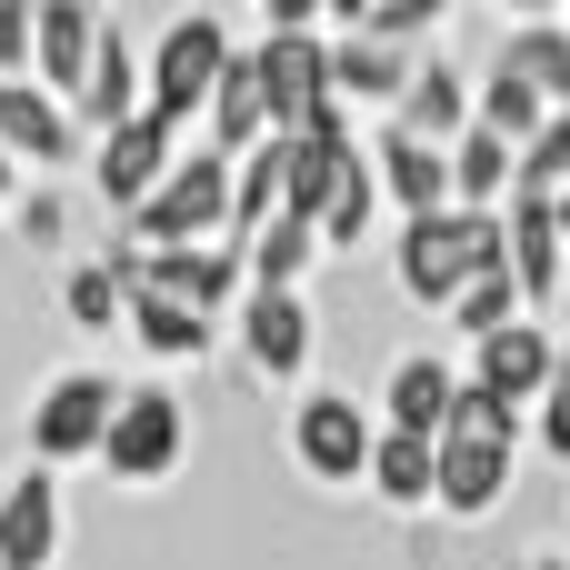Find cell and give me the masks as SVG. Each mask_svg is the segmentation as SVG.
<instances>
[{
    "instance_id": "1",
    "label": "cell",
    "mask_w": 570,
    "mask_h": 570,
    "mask_svg": "<svg viewBox=\"0 0 570 570\" xmlns=\"http://www.w3.org/2000/svg\"><path fill=\"white\" fill-rule=\"evenodd\" d=\"M481 261H511V230H501V210H461V200L451 210H411L401 240H391V271H401V291L421 311H451V291Z\"/></svg>"
},
{
    "instance_id": "2",
    "label": "cell",
    "mask_w": 570,
    "mask_h": 570,
    "mask_svg": "<svg viewBox=\"0 0 570 570\" xmlns=\"http://www.w3.org/2000/svg\"><path fill=\"white\" fill-rule=\"evenodd\" d=\"M230 170H240V160L210 150V140L180 150L170 180L130 210V240H140V250H170V240H230Z\"/></svg>"
},
{
    "instance_id": "3",
    "label": "cell",
    "mask_w": 570,
    "mask_h": 570,
    "mask_svg": "<svg viewBox=\"0 0 570 570\" xmlns=\"http://www.w3.org/2000/svg\"><path fill=\"white\" fill-rule=\"evenodd\" d=\"M120 391L130 381H110V371H50L40 401H30V461H50V471L100 461V441L120 421Z\"/></svg>"
},
{
    "instance_id": "4",
    "label": "cell",
    "mask_w": 570,
    "mask_h": 570,
    "mask_svg": "<svg viewBox=\"0 0 570 570\" xmlns=\"http://www.w3.org/2000/svg\"><path fill=\"white\" fill-rule=\"evenodd\" d=\"M180 461H190V411H180V391L130 381V391H120V421H110V441H100V471H110L120 491H160Z\"/></svg>"
},
{
    "instance_id": "5",
    "label": "cell",
    "mask_w": 570,
    "mask_h": 570,
    "mask_svg": "<svg viewBox=\"0 0 570 570\" xmlns=\"http://www.w3.org/2000/svg\"><path fill=\"white\" fill-rule=\"evenodd\" d=\"M140 291H170V301H190V311H240V291H250V250L240 240H170V250H140V240H120L110 250Z\"/></svg>"
},
{
    "instance_id": "6",
    "label": "cell",
    "mask_w": 570,
    "mask_h": 570,
    "mask_svg": "<svg viewBox=\"0 0 570 570\" xmlns=\"http://www.w3.org/2000/svg\"><path fill=\"white\" fill-rule=\"evenodd\" d=\"M230 50H240V40H230V30H220L210 10H180V20H170V30L150 40V110L190 130V120L210 110L220 70H230Z\"/></svg>"
},
{
    "instance_id": "7",
    "label": "cell",
    "mask_w": 570,
    "mask_h": 570,
    "mask_svg": "<svg viewBox=\"0 0 570 570\" xmlns=\"http://www.w3.org/2000/svg\"><path fill=\"white\" fill-rule=\"evenodd\" d=\"M371 441H381V421L351 391H311L291 411V471L321 481V491H361L371 481Z\"/></svg>"
},
{
    "instance_id": "8",
    "label": "cell",
    "mask_w": 570,
    "mask_h": 570,
    "mask_svg": "<svg viewBox=\"0 0 570 570\" xmlns=\"http://www.w3.org/2000/svg\"><path fill=\"white\" fill-rule=\"evenodd\" d=\"M170 160H180V120H160V110L140 100L130 120H110V130L90 140V190H100V200L130 220V210H140L160 180H170Z\"/></svg>"
},
{
    "instance_id": "9",
    "label": "cell",
    "mask_w": 570,
    "mask_h": 570,
    "mask_svg": "<svg viewBox=\"0 0 570 570\" xmlns=\"http://www.w3.org/2000/svg\"><path fill=\"white\" fill-rule=\"evenodd\" d=\"M250 60H261V90H271V130H311L321 110H341V90H331V30H261Z\"/></svg>"
},
{
    "instance_id": "10",
    "label": "cell",
    "mask_w": 570,
    "mask_h": 570,
    "mask_svg": "<svg viewBox=\"0 0 570 570\" xmlns=\"http://www.w3.org/2000/svg\"><path fill=\"white\" fill-rule=\"evenodd\" d=\"M60 531H70V501H60V471L30 461L0 481V570H60Z\"/></svg>"
},
{
    "instance_id": "11",
    "label": "cell",
    "mask_w": 570,
    "mask_h": 570,
    "mask_svg": "<svg viewBox=\"0 0 570 570\" xmlns=\"http://www.w3.org/2000/svg\"><path fill=\"white\" fill-rule=\"evenodd\" d=\"M0 150L30 160V170H70V160H80V110H70L50 80L10 70V80H0Z\"/></svg>"
},
{
    "instance_id": "12",
    "label": "cell",
    "mask_w": 570,
    "mask_h": 570,
    "mask_svg": "<svg viewBox=\"0 0 570 570\" xmlns=\"http://www.w3.org/2000/svg\"><path fill=\"white\" fill-rule=\"evenodd\" d=\"M551 371H561V341L541 331V311H521V321H501L491 341H471V381H481V391H501L511 411H541Z\"/></svg>"
},
{
    "instance_id": "13",
    "label": "cell",
    "mask_w": 570,
    "mask_h": 570,
    "mask_svg": "<svg viewBox=\"0 0 570 570\" xmlns=\"http://www.w3.org/2000/svg\"><path fill=\"white\" fill-rule=\"evenodd\" d=\"M411 70H421V50L411 40H381V30H341L331 40V90H341V110H401V90H411Z\"/></svg>"
},
{
    "instance_id": "14",
    "label": "cell",
    "mask_w": 570,
    "mask_h": 570,
    "mask_svg": "<svg viewBox=\"0 0 570 570\" xmlns=\"http://www.w3.org/2000/svg\"><path fill=\"white\" fill-rule=\"evenodd\" d=\"M240 351H250V371H261V381L311 371V351H321L311 301H301V291H240Z\"/></svg>"
},
{
    "instance_id": "15",
    "label": "cell",
    "mask_w": 570,
    "mask_h": 570,
    "mask_svg": "<svg viewBox=\"0 0 570 570\" xmlns=\"http://www.w3.org/2000/svg\"><path fill=\"white\" fill-rule=\"evenodd\" d=\"M371 160H381V200L411 220V210H451V140H421L401 120L371 130Z\"/></svg>"
},
{
    "instance_id": "16",
    "label": "cell",
    "mask_w": 570,
    "mask_h": 570,
    "mask_svg": "<svg viewBox=\"0 0 570 570\" xmlns=\"http://www.w3.org/2000/svg\"><path fill=\"white\" fill-rule=\"evenodd\" d=\"M100 30H110V10H100V0H40V40H30V80H50L60 100H80L90 60H100Z\"/></svg>"
},
{
    "instance_id": "17",
    "label": "cell",
    "mask_w": 570,
    "mask_h": 570,
    "mask_svg": "<svg viewBox=\"0 0 570 570\" xmlns=\"http://www.w3.org/2000/svg\"><path fill=\"white\" fill-rule=\"evenodd\" d=\"M501 230H511V281L531 291V311L561 291V271H570V240H561V200L551 190H511L501 200Z\"/></svg>"
},
{
    "instance_id": "18",
    "label": "cell",
    "mask_w": 570,
    "mask_h": 570,
    "mask_svg": "<svg viewBox=\"0 0 570 570\" xmlns=\"http://www.w3.org/2000/svg\"><path fill=\"white\" fill-rule=\"evenodd\" d=\"M140 100H150V50H130V30L110 20V30H100V60H90V80H80V100H70V110H80V130L100 140V130H110V120H130Z\"/></svg>"
},
{
    "instance_id": "19",
    "label": "cell",
    "mask_w": 570,
    "mask_h": 570,
    "mask_svg": "<svg viewBox=\"0 0 570 570\" xmlns=\"http://www.w3.org/2000/svg\"><path fill=\"white\" fill-rule=\"evenodd\" d=\"M471 100H481V90L461 80V60H451V50H421V70H411V90H401L391 120L421 130V140H461V130H471Z\"/></svg>"
},
{
    "instance_id": "20",
    "label": "cell",
    "mask_w": 570,
    "mask_h": 570,
    "mask_svg": "<svg viewBox=\"0 0 570 570\" xmlns=\"http://www.w3.org/2000/svg\"><path fill=\"white\" fill-rule=\"evenodd\" d=\"M451 401H461V371H451L441 351H411V361H391V381H381V421H391V431H431V441H441Z\"/></svg>"
},
{
    "instance_id": "21",
    "label": "cell",
    "mask_w": 570,
    "mask_h": 570,
    "mask_svg": "<svg viewBox=\"0 0 570 570\" xmlns=\"http://www.w3.org/2000/svg\"><path fill=\"white\" fill-rule=\"evenodd\" d=\"M371 491H381L391 511H431V501H441V441L381 421V441H371Z\"/></svg>"
},
{
    "instance_id": "22",
    "label": "cell",
    "mask_w": 570,
    "mask_h": 570,
    "mask_svg": "<svg viewBox=\"0 0 570 570\" xmlns=\"http://www.w3.org/2000/svg\"><path fill=\"white\" fill-rule=\"evenodd\" d=\"M200 120H210V150H230V160L271 140V90H261V60L250 50H230V70H220V90H210Z\"/></svg>"
},
{
    "instance_id": "23",
    "label": "cell",
    "mask_w": 570,
    "mask_h": 570,
    "mask_svg": "<svg viewBox=\"0 0 570 570\" xmlns=\"http://www.w3.org/2000/svg\"><path fill=\"white\" fill-rule=\"evenodd\" d=\"M511 461H521V451H501V441H441V511H451V521H481V511H501V491H511Z\"/></svg>"
},
{
    "instance_id": "24",
    "label": "cell",
    "mask_w": 570,
    "mask_h": 570,
    "mask_svg": "<svg viewBox=\"0 0 570 570\" xmlns=\"http://www.w3.org/2000/svg\"><path fill=\"white\" fill-rule=\"evenodd\" d=\"M511 180H521V140H501V130L471 120V130L451 140V200H461V210H501Z\"/></svg>"
},
{
    "instance_id": "25",
    "label": "cell",
    "mask_w": 570,
    "mask_h": 570,
    "mask_svg": "<svg viewBox=\"0 0 570 570\" xmlns=\"http://www.w3.org/2000/svg\"><path fill=\"white\" fill-rule=\"evenodd\" d=\"M240 250H250V291H301V271H311L331 240H321V220H311V210H271Z\"/></svg>"
},
{
    "instance_id": "26",
    "label": "cell",
    "mask_w": 570,
    "mask_h": 570,
    "mask_svg": "<svg viewBox=\"0 0 570 570\" xmlns=\"http://www.w3.org/2000/svg\"><path fill=\"white\" fill-rule=\"evenodd\" d=\"M150 361H200L210 351V311H190V301H170V291H140L130 281V321H120Z\"/></svg>"
},
{
    "instance_id": "27",
    "label": "cell",
    "mask_w": 570,
    "mask_h": 570,
    "mask_svg": "<svg viewBox=\"0 0 570 570\" xmlns=\"http://www.w3.org/2000/svg\"><path fill=\"white\" fill-rule=\"evenodd\" d=\"M371 210H391V200H381V160H371V140H361V150L341 160L331 200H321V240H331V250H361V240H371Z\"/></svg>"
},
{
    "instance_id": "28",
    "label": "cell",
    "mask_w": 570,
    "mask_h": 570,
    "mask_svg": "<svg viewBox=\"0 0 570 570\" xmlns=\"http://www.w3.org/2000/svg\"><path fill=\"white\" fill-rule=\"evenodd\" d=\"M60 321L90 331V341L120 331V321H130V271H120V261H70V271H60Z\"/></svg>"
},
{
    "instance_id": "29",
    "label": "cell",
    "mask_w": 570,
    "mask_h": 570,
    "mask_svg": "<svg viewBox=\"0 0 570 570\" xmlns=\"http://www.w3.org/2000/svg\"><path fill=\"white\" fill-rule=\"evenodd\" d=\"M501 70H521V80H531L551 110H570V20H511Z\"/></svg>"
},
{
    "instance_id": "30",
    "label": "cell",
    "mask_w": 570,
    "mask_h": 570,
    "mask_svg": "<svg viewBox=\"0 0 570 570\" xmlns=\"http://www.w3.org/2000/svg\"><path fill=\"white\" fill-rule=\"evenodd\" d=\"M521 311H531V291L511 281V261H481V271L451 291V331H461V341H491V331L521 321Z\"/></svg>"
},
{
    "instance_id": "31",
    "label": "cell",
    "mask_w": 570,
    "mask_h": 570,
    "mask_svg": "<svg viewBox=\"0 0 570 570\" xmlns=\"http://www.w3.org/2000/svg\"><path fill=\"white\" fill-rule=\"evenodd\" d=\"M471 120H481V130H501V140H531V130L551 120V100H541V90H531L521 70H501V60H491V80H481Z\"/></svg>"
},
{
    "instance_id": "32",
    "label": "cell",
    "mask_w": 570,
    "mask_h": 570,
    "mask_svg": "<svg viewBox=\"0 0 570 570\" xmlns=\"http://www.w3.org/2000/svg\"><path fill=\"white\" fill-rule=\"evenodd\" d=\"M521 421H531V411H511L501 391H481V381L461 371V401H451L441 441H501V451H521Z\"/></svg>"
},
{
    "instance_id": "33",
    "label": "cell",
    "mask_w": 570,
    "mask_h": 570,
    "mask_svg": "<svg viewBox=\"0 0 570 570\" xmlns=\"http://www.w3.org/2000/svg\"><path fill=\"white\" fill-rule=\"evenodd\" d=\"M511 190H570V110H551L531 140H521V180Z\"/></svg>"
},
{
    "instance_id": "34",
    "label": "cell",
    "mask_w": 570,
    "mask_h": 570,
    "mask_svg": "<svg viewBox=\"0 0 570 570\" xmlns=\"http://www.w3.org/2000/svg\"><path fill=\"white\" fill-rule=\"evenodd\" d=\"M441 20H451V0H371V20H361V30H381V40H411V50H421Z\"/></svg>"
},
{
    "instance_id": "35",
    "label": "cell",
    "mask_w": 570,
    "mask_h": 570,
    "mask_svg": "<svg viewBox=\"0 0 570 570\" xmlns=\"http://www.w3.org/2000/svg\"><path fill=\"white\" fill-rule=\"evenodd\" d=\"M531 431H541L551 461H570V351H561V371H551V391H541V411H531Z\"/></svg>"
},
{
    "instance_id": "36",
    "label": "cell",
    "mask_w": 570,
    "mask_h": 570,
    "mask_svg": "<svg viewBox=\"0 0 570 570\" xmlns=\"http://www.w3.org/2000/svg\"><path fill=\"white\" fill-rule=\"evenodd\" d=\"M30 40H40V0H0V80L30 70Z\"/></svg>"
},
{
    "instance_id": "37",
    "label": "cell",
    "mask_w": 570,
    "mask_h": 570,
    "mask_svg": "<svg viewBox=\"0 0 570 570\" xmlns=\"http://www.w3.org/2000/svg\"><path fill=\"white\" fill-rule=\"evenodd\" d=\"M60 220H70V210H60V190H30V200H20V240H30V250H50V240H60Z\"/></svg>"
},
{
    "instance_id": "38",
    "label": "cell",
    "mask_w": 570,
    "mask_h": 570,
    "mask_svg": "<svg viewBox=\"0 0 570 570\" xmlns=\"http://www.w3.org/2000/svg\"><path fill=\"white\" fill-rule=\"evenodd\" d=\"M261 20H271V30H321L331 0H261Z\"/></svg>"
},
{
    "instance_id": "39",
    "label": "cell",
    "mask_w": 570,
    "mask_h": 570,
    "mask_svg": "<svg viewBox=\"0 0 570 570\" xmlns=\"http://www.w3.org/2000/svg\"><path fill=\"white\" fill-rule=\"evenodd\" d=\"M10 210H20V160L0 150V220H10Z\"/></svg>"
},
{
    "instance_id": "40",
    "label": "cell",
    "mask_w": 570,
    "mask_h": 570,
    "mask_svg": "<svg viewBox=\"0 0 570 570\" xmlns=\"http://www.w3.org/2000/svg\"><path fill=\"white\" fill-rule=\"evenodd\" d=\"M501 10H511V20H561L570 0H501Z\"/></svg>"
},
{
    "instance_id": "41",
    "label": "cell",
    "mask_w": 570,
    "mask_h": 570,
    "mask_svg": "<svg viewBox=\"0 0 570 570\" xmlns=\"http://www.w3.org/2000/svg\"><path fill=\"white\" fill-rule=\"evenodd\" d=\"M521 570H570V551H531V561H521Z\"/></svg>"
},
{
    "instance_id": "42",
    "label": "cell",
    "mask_w": 570,
    "mask_h": 570,
    "mask_svg": "<svg viewBox=\"0 0 570 570\" xmlns=\"http://www.w3.org/2000/svg\"><path fill=\"white\" fill-rule=\"evenodd\" d=\"M551 200H561V240H570V190H551Z\"/></svg>"
},
{
    "instance_id": "43",
    "label": "cell",
    "mask_w": 570,
    "mask_h": 570,
    "mask_svg": "<svg viewBox=\"0 0 570 570\" xmlns=\"http://www.w3.org/2000/svg\"><path fill=\"white\" fill-rule=\"evenodd\" d=\"M561 20H570V10H561Z\"/></svg>"
}]
</instances>
